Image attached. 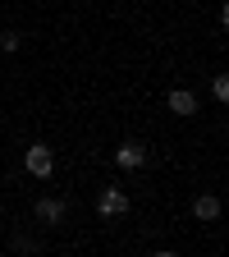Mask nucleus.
I'll list each match as a JSON object with an SVG mask.
<instances>
[{"instance_id":"obj_1","label":"nucleus","mask_w":229,"mask_h":257,"mask_svg":"<svg viewBox=\"0 0 229 257\" xmlns=\"http://www.w3.org/2000/svg\"><path fill=\"white\" fill-rule=\"evenodd\" d=\"M23 170H28L32 179H46V175L55 170V152H51L46 143H32V147L23 152Z\"/></svg>"},{"instance_id":"obj_2","label":"nucleus","mask_w":229,"mask_h":257,"mask_svg":"<svg viewBox=\"0 0 229 257\" xmlns=\"http://www.w3.org/2000/svg\"><path fill=\"white\" fill-rule=\"evenodd\" d=\"M115 166H119V170H142V166H147V147H142V143H124V147L115 152Z\"/></svg>"},{"instance_id":"obj_3","label":"nucleus","mask_w":229,"mask_h":257,"mask_svg":"<svg viewBox=\"0 0 229 257\" xmlns=\"http://www.w3.org/2000/svg\"><path fill=\"white\" fill-rule=\"evenodd\" d=\"M96 211H101V216H124L128 211V193L124 188H106L101 198H96Z\"/></svg>"},{"instance_id":"obj_4","label":"nucleus","mask_w":229,"mask_h":257,"mask_svg":"<svg viewBox=\"0 0 229 257\" xmlns=\"http://www.w3.org/2000/svg\"><path fill=\"white\" fill-rule=\"evenodd\" d=\"M165 106H170L174 115H183V119H188V115H197V96H192L188 87H174V92L165 96Z\"/></svg>"},{"instance_id":"obj_5","label":"nucleus","mask_w":229,"mask_h":257,"mask_svg":"<svg viewBox=\"0 0 229 257\" xmlns=\"http://www.w3.org/2000/svg\"><path fill=\"white\" fill-rule=\"evenodd\" d=\"M32 211H37V220L55 225V220H64V211H69V207H64L60 198H37V207H32Z\"/></svg>"},{"instance_id":"obj_6","label":"nucleus","mask_w":229,"mask_h":257,"mask_svg":"<svg viewBox=\"0 0 229 257\" xmlns=\"http://www.w3.org/2000/svg\"><path fill=\"white\" fill-rule=\"evenodd\" d=\"M192 216H197V220H220V198H211V193H202V198L192 202Z\"/></svg>"},{"instance_id":"obj_7","label":"nucleus","mask_w":229,"mask_h":257,"mask_svg":"<svg viewBox=\"0 0 229 257\" xmlns=\"http://www.w3.org/2000/svg\"><path fill=\"white\" fill-rule=\"evenodd\" d=\"M211 96H215L220 106L229 101V78H224V74H215V83H211Z\"/></svg>"},{"instance_id":"obj_8","label":"nucleus","mask_w":229,"mask_h":257,"mask_svg":"<svg viewBox=\"0 0 229 257\" xmlns=\"http://www.w3.org/2000/svg\"><path fill=\"white\" fill-rule=\"evenodd\" d=\"M19 42H23L19 32H0V51H10V55H14V51H19Z\"/></svg>"},{"instance_id":"obj_9","label":"nucleus","mask_w":229,"mask_h":257,"mask_svg":"<svg viewBox=\"0 0 229 257\" xmlns=\"http://www.w3.org/2000/svg\"><path fill=\"white\" fill-rule=\"evenodd\" d=\"M156 257H179V252H156Z\"/></svg>"}]
</instances>
